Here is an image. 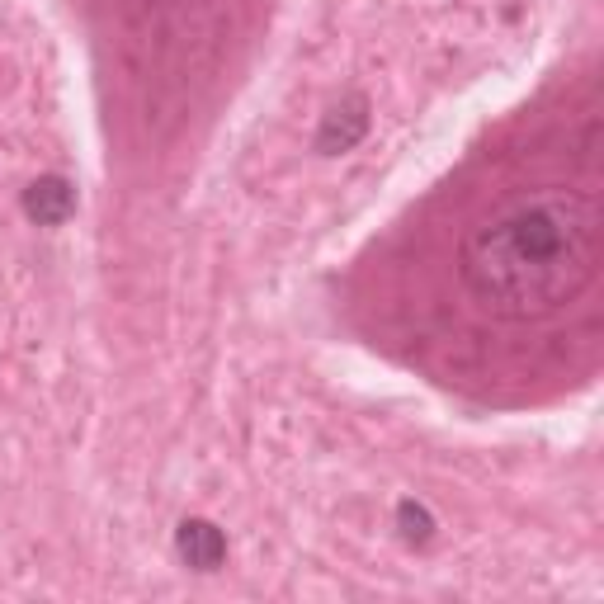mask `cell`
Masks as SVG:
<instances>
[{"instance_id":"6da1fadb","label":"cell","mask_w":604,"mask_h":604,"mask_svg":"<svg viewBox=\"0 0 604 604\" xmlns=\"http://www.w3.org/2000/svg\"><path fill=\"white\" fill-rule=\"evenodd\" d=\"M600 203L590 189H524L463 236L458 279L487 317L543 321L595 284Z\"/></svg>"},{"instance_id":"7a4b0ae2","label":"cell","mask_w":604,"mask_h":604,"mask_svg":"<svg viewBox=\"0 0 604 604\" xmlns=\"http://www.w3.org/2000/svg\"><path fill=\"white\" fill-rule=\"evenodd\" d=\"M175 553L194 571H218L227 562V534L213 520H185L175 529Z\"/></svg>"},{"instance_id":"3957f363","label":"cell","mask_w":604,"mask_h":604,"mask_svg":"<svg viewBox=\"0 0 604 604\" xmlns=\"http://www.w3.org/2000/svg\"><path fill=\"white\" fill-rule=\"evenodd\" d=\"M24 213L38 227H62L76 213V189L62 175H43V180H34V185L24 189Z\"/></svg>"},{"instance_id":"277c9868","label":"cell","mask_w":604,"mask_h":604,"mask_svg":"<svg viewBox=\"0 0 604 604\" xmlns=\"http://www.w3.org/2000/svg\"><path fill=\"white\" fill-rule=\"evenodd\" d=\"M364 133H369V114H364V100H354L350 109H336V114L321 123L317 151H326V156H336V151H350Z\"/></svg>"},{"instance_id":"5b68a950","label":"cell","mask_w":604,"mask_h":604,"mask_svg":"<svg viewBox=\"0 0 604 604\" xmlns=\"http://www.w3.org/2000/svg\"><path fill=\"white\" fill-rule=\"evenodd\" d=\"M397 524H402V538L406 543H425V538L435 534V520H430V510L416 501H402L397 505Z\"/></svg>"}]
</instances>
